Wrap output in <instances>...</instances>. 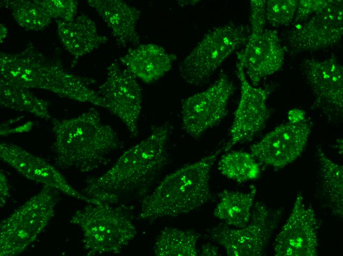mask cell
Masks as SVG:
<instances>
[{
  "instance_id": "cell-1",
  "label": "cell",
  "mask_w": 343,
  "mask_h": 256,
  "mask_svg": "<svg viewBox=\"0 0 343 256\" xmlns=\"http://www.w3.org/2000/svg\"><path fill=\"white\" fill-rule=\"evenodd\" d=\"M170 133L168 124L153 128L106 172L88 180L83 194L96 202L112 204L122 193L145 185L166 164Z\"/></svg>"
},
{
  "instance_id": "cell-2",
  "label": "cell",
  "mask_w": 343,
  "mask_h": 256,
  "mask_svg": "<svg viewBox=\"0 0 343 256\" xmlns=\"http://www.w3.org/2000/svg\"><path fill=\"white\" fill-rule=\"evenodd\" d=\"M55 163L63 169L89 172L105 163L108 156L121 147L116 131L91 108L76 117L52 120Z\"/></svg>"
},
{
  "instance_id": "cell-3",
  "label": "cell",
  "mask_w": 343,
  "mask_h": 256,
  "mask_svg": "<svg viewBox=\"0 0 343 256\" xmlns=\"http://www.w3.org/2000/svg\"><path fill=\"white\" fill-rule=\"evenodd\" d=\"M0 61V82L47 90L61 97L106 108L103 99L91 88L94 80L69 72L40 53L30 49L16 54L1 53Z\"/></svg>"
},
{
  "instance_id": "cell-4",
  "label": "cell",
  "mask_w": 343,
  "mask_h": 256,
  "mask_svg": "<svg viewBox=\"0 0 343 256\" xmlns=\"http://www.w3.org/2000/svg\"><path fill=\"white\" fill-rule=\"evenodd\" d=\"M223 148L166 176L142 200L138 218L153 221L188 214L211 198V169Z\"/></svg>"
},
{
  "instance_id": "cell-5",
  "label": "cell",
  "mask_w": 343,
  "mask_h": 256,
  "mask_svg": "<svg viewBox=\"0 0 343 256\" xmlns=\"http://www.w3.org/2000/svg\"><path fill=\"white\" fill-rule=\"evenodd\" d=\"M88 204L70 219L82 232L87 255L119 253L137 235L133 221L120 207L112 204Z\"/></svg>"
},
{
  "instance_id": "cell-6",
  "label": "cell",
  "mask_w": 343,
  "mask_h": 256,
  "mask_svg": "<svg viewBox=\"0 0 343 256\" xmlns=\"http://www.w3.org/2000/svg\"><path fill=\"white\" fill-rule=\"evenodd\" d=\"M249 34L247 26L233 22L214 28L181 62V76L191 85H202L229 56L245 45Z\"/></svg>"
},
{
  "instance_id": "cell-7",
  "label": "cell",
  "mask_w": 343,
  "mask_h": 256,
  "mask_svg": "<svg viewBox=\"0 0 343 256\" xmlns=\"http://www.w3.org/2000/svg\"><path fill=\"white\" fill-rule=\"evenodd\" d=\"M59 191L48 186L0 224V256L24 252L42 232L54 215Z\"/></svg>"
},
{
  "instance_id": "cell-8",
  "label": "cell",
  "mask_w": 343,
  "mask_h": 256,
  "mask_svg": "<svg viewBox=\"0 0 343 256\" xmlns=\"http://www.w3.org/2000/svg\"><path fill=\"white\" fill-rule=\"evenodd\" d=\"M266 0L250 1V34L244 48L237 53L253 86L264 77L279 70L284 59V50L276 30L265 29Z\"/></svg>"
},
{
  "instance_id": "cell-9",
  "label": "cell",
  "mask_w": 343,
  "mask_h": 256,
  "mask_svg": "<svg viewBox=\"0 0 343 256\" xmlns=\"http://www.w3.org/2000/svg\"><path fill=\"white\" fill-rule=\"evenodd\" d=\"M250 222L241 228L221 224L209 231V237L230 256H260L264 254L276 222L261 201L252 207Z\"/></svg>"
},
{
  "instance_id": "cell-10",
  "label": "cell",
  "mask_w": 343,
  "mask_h": 256,
  "mask_svg": "<svg viewBox=\"0 0 343 256\" xmlns=\"http://www.w3.org/2000/svg\"><path fill=\"white\" fill-rule=\"evenodd\" d=\"M235 87L228 75L222 72L218 79L205 90L183 100V129L197 138L219 124L227 114L229 99Z\"/></svg>"
},
{
  "instance_id": "cell-11",
  "label": "cell",
  "mask_w": 343,
  "mask_h": 256,
  "mask_svg": "<svg viewBox=\"0 0 343 256\" xmlns=\"http://www.w3.org/2000/svg\"><path fill=\"white\" fill-rule=\"evenodd\" d=\"M97 92L105 103L106 109L123 122L132 136H137L142 102L137 77L114 62L107 67V77Z\"/></svg>"
},
{
  "instance_id": "cell-12",
  "label": "cell",
  "mask_w": 343,
  "mask_h": 256,
  "mask_svg": "<svg viewBox=\"0 0 343 256\" xmlns=\"http://www.w3.org/2000/svg\"><path fill=\"white\" fill-rule=\"evenodd\" d=\"M236 67L240 82L241 95L229 130V140L223 147L225 151L237 143L251 140L263 129L270 116L267 104L270 90L251 85L246 78L241 64L238 62Z\"/></svg>"
},
{
  "instance_id": "cell-13",
  "label": "cell",
  "mask_w": 343,
  "mask_h": 256,
  "mask_svg": "<svg viewBox=\"0 0 343 256\" xmlns=\"http://www.w3.org/2000/svg\"><path fill=\"white\" fill-rule=\"evenodd\" d=\"M318 224L313 208L298 193L285 224L274 243L276 256H316Z\"/></svg>"
},
{
  "instance_id": "cell-14",
  "label": "cell",
  "mask_w": 343,
  "mask_h": 256,
  "mask_svg": "<svg viewBox=\"0 0 343 256\" xmlns=\"http://www.w3.org/2000/svg\"><path fill=\"white\" fill-rule=\"evenodd\" d=\"M343 34V0H334L303 23H299L287 36L294 52L314 51L339 42Z\"/></svg>"
},
{
  "instance_id": "cell-15",
  "label": "cell",
  "mask_w": 343,
  "mask_h": 256,
  "mask_svg": "<svg viewBox=\"0 0 343 256\" xmlns=\"http://www.w3.org/2000/svg\"><path fill=\"white\" fill-rule=\"evenodd\" d=\"M306 121L288 122L267 134L250 147V154L259 162L277 168L295 160L304 151L311 131Z\"/></svg>"
},
{
  "instance_id": "cell-16",
  "label": "cell",
  "mask_w": 343,
  "mask_h": 256,
  "mask_svg": "<svg viewBox=\"0 0 343 256\" xmlns=\"http://www.w3.org/2000/svg\"><path fill=\"white\" fill-rule=\"evenodd\" d=\"M0 157L2 161L30 180L53 187L88 203H96L70 186L57 169L46 160L15 144L1 143Z\"/></svg>"
},
{
  "instance_id": "cell-17",
  "label": "cell",
  "mask_w": 343,
  "mask_h": 256,
  "mask_svg": "<svg viewBox=\"0 0 343 256\" xmlns=\"http://www.w3.org/2000/svg\"><path fill=\"white\" fill-rule=\"evenodd\" d=\"M307 81L321 107L341 115L343 110V68L336 60L308 59L303 65Z\"/></svg>"
},
{
  "instance_id": "cell-18",
  "label": "cell",
  "mask_w": 343,
  "mask_h": 256,
  "mask_svg": "<svg viewBox=\"0 0 343 256\" xmlns=\"http://www.w3.org/2000/svg\"><path fill=\"white\" fill-rule=\"evenodd\" d=\"M87 3L110 29L119 45L124 47L139 45L136 28L141 14L139 10L121 0H89Z\"/></svg>"
},
{
  "instance_id": "cell-19",
  "label": "cell",
  "mask_w": 343,
  "mask_h": 256,
  "mask_svg": "<svg viewBox=\"0 0 343 256\" xmlns=\"http://www.w3.org/2000/svg\"><path fill=\"white\" fill-rule=\"evenodd\" d=\"M177 56L155 44H140L130 49L119 59L136 77L145 83L158 80L172 68Z\"/></svg>"
},
{
  "instance_id": "cell-20",
  "label": "cell",
  "mask_w": 343,
  "mask_h": 256,
  "mask_svg": "<svg viewBox=\"0 0 343 256\" xmlns=\"http://www.w3.org/2000/svg\"><path fill=\"white\" fill-rule=\"evenodd\" d=\"M57 27L61 42L76 58L91 53L108 40L99 33L94 21L83 14L69 21L58 20Z\"/></svg>"
},
{
  "instance_id": "cell-21",
  "label": "cell",
  "mask_w": 343,
  "mask_h": 256,
  "mask_svg": "<svg viewBox=\"0 0 343 256\" xmlns=\"http://www.w3.org/2000/svg\"><path fill=\"white\" fill-rule=\"evenodd\" d=\"M256 194V189L254 186H251L247 192L224 190L219 194V201L214 209V216L236 228L246 226L250 221Z\"/></svg>"
},
{
  "instance_id": "cell-22",
  "label": "cell",
  "mask_w": 343,
  "mask_h": 256,
  "mask_svg": "<svg viewBox=\"0 0 343 256\" xmlns=\"http://www.w3.org/2000/svg\"><path fill=\"white\" fill-rule=\"evenodd\" d=\"M199 237L193 230L166 227L156 239L154 253L157 256H197Z\"/></svg>"
},
{
  "instance_id": "cell-23",
  "label": "cell",
  "mask_w": 343,
  "mask_h": 256,
  "mask_svg": "<svg viewBox=\"0 0 343 256\" xmlns=\"http://www.w3.org/2000/svg\"><path fill=\"white\" fill-rule=\"evenodd\" d=\"M0 101L2 106L30 113L38 118L50 119L49 103L35 96L28 89L0 82Z\"/></svg>"
},
{
  "instance_id": "cell-24",
  "label": "cell",
  "mask_w": 343,
  "mask_h": 256,
  "mask_svg": "<svg viewBox=\"0 0 343 256\" xmlns=\"http://www.w3.org/2000/svg\"><path fill=\"white\" fill-rule=\"evenodd\" d=\"M318 158L322 178V189L333 214L343 218V166L329 158L321 149Z\"/></svg>"
},
{
  "instance_id": "cell-25",
  "label": "cell",
  "mask_w": 343,
  "mask_h": 256,
  "mask_svg": "<svg viewBox=\"0 0 343 256\" xmlns=\"http://www.w3.org/2000/svg\"><path fill=\"white\" fill-rule=\"evenodd\" d=\"M217 167L223 176L238 183L256 179L260 173L258 162L250 153L242 151H233L222 156Z\"/></svg>"
},
{
  "instance_id": "cell-26",
  "label": "cell",
  "mask_w": 343,
  "mask_h": 256,
  "mask_svg": "<svg viewBox=\"0 0 343 256\" xmlns=\"http://www.w3.org/2000/svg\"><path fill=\"white\" fill-rule=\"evenodd\" d=\"M17 23L25 29L38 31L48 26L53 18L44 0L6 1Z\"/></svg>"
},
{
  "instance_id": "cell-27",
  "label": "cell",
  "mask_w": 343,
  "mask_h": 256,
  "mask_svg": "<svg viewBox=\"0 0 343 256\" xmlns=\"http://www.w3.org/2000/svg\"><path fill=\"white\" fill-rule=\"evenodd\" d=\"M297 0L266 1V18L274 27L287 26L294 20L297 8Z\"/></svg>"
},
{
  "instance_id": "cell-28",
  "label": "cell",
  "mask_w": 343,
  "mask_h": 256,
  "mask_svg": "<svg viewBox=\"0 0 343 256\" xmlns=\"http://www.w3.org/2000/svg\"><path fill=\"white\" fill-rule=\"evenodd\" d=\"M45 5L53 18L69 21L75 18L77 2L72 0H44Z\"/></svg>"
},
{
  "instance_id": "cell-29",
  "label": "cell",
  "mask_w": 343,
  "mask_h": 256,
  "mask_svg": "<svg viewBox=\"0 0 343 256\" xmlns=\"http://www.w3.org/2000/svg\"><path fill=\"white\" fill-rule=\"evenodd\" d=\"M333 0H298L294 23H301L314 14L321 11L332 2Z\"/></svg>"
},
{
  "instance_id": "cell-30",
  "label": "cell",
  "mask_w": 343,
  "mask_h": 256,
  "mask_svg": "<svg viewBox=\"0 0 343 256\" xmlns=\"http://www.w3.org/2000/svg\"><path fill=\"white\" fill-rule=\"evenodd\" d=\"M0 207H3L10 196V191L6 177L1 171H0Z\"/></svg>"
},
{
  "instance_id": "cell-31",
  "label": "cell",
  "mask_w": 343,
  "mask_h": 256,
  "mask_svg": "<svg viewBox=\"0 0 343 256\" xmlns=\"http://www.w3.org/2000/svg\"><path fill=\"white\" fill-rule=\"evenodd\" d=\"M287 117L289 122L300 123L306 120V113L302 109L294 108L289 111Z\"/></svg>"
},
{
  "instance_id": "cell-32",
  "label": "cell",
  "mask_w": 343,
  "mask_h": 256,
  "mask_svg": "<svg viewBox=\"0 0 343 256\" xmlns=\"http://www.w3.org/2000/svg\"><path fill=\"white\" fill-rule=\"evenodd\" d=\"M202 256H217L219 254L218 249L217 247L209 243L203 245L201 248Z\"/></svg>"
}]
</instances>
